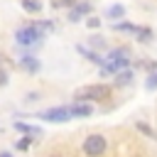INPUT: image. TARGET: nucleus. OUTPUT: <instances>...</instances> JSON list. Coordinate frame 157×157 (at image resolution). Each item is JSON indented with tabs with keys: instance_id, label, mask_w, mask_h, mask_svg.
I'll return each instance as SVG.
<instances>
[{
	"instance_id": "nucleus-18",
	"label": "nucleus",
	"mask_w": 157,
	"mask_h": 157,
	"mask_svg": "<svg viewBox=\"0 0 157 157\" xmlns=\"http://www.w3.org/2000/svg\"><path fill=\"white\" fill-rule=\"evenodd\" d=\"M74 2H76V0H54V5H69V7H71Z\"/></svg>"
},
{
	"instance_id": "nucleus-6",
	"label": "nucleus",
	"mask_w": 157,
	"mask_h": 157,
	"mask_svg": "<svg viewBox=\"0 0 157 157\" xmlns=\"http://www.w3.org/2000/svg\"><path fill=\"white\" fill-rule=\"evenodd\" d=\"M69 113H71V118H88L93 113V105L83 103V101H76L74 105H69Z\"/></svg>"
},
{
	"instance_id": "nucleus-17",
	"label": "nucleus",
	"mask_w": 157,
	"mask_h": 157,
	"mask_svg": "<svg viewBox=\"0 0 157 157\" xmlns=\"http://www.w3.org/2000/svg\"><path fill=\"white\" fill-rule=\"evenodd\" d=\"M29 145H32V137H22V140L17 142V150H27Z\"/></svg>"
},
{
	"instance_id": "nucleus-12",
	"label": "nucleus",
	"mask_w": 157,
	"mask_h": 157,
	"mask_svg": "<svg viewBox=\"0 0 157 157\" xmlns=\"http://www.w3.org/2000/svg\"><path fill=\"white\" fill-rule=\"evenodd\" d=\"M130 81H132V71H118L115 74V83L118 86H128Z\"/></svg>"
},
{
	"instance_id": "nucleus-7",
	"label": "nucleus",
	"mask_w": 157,
	"mask_h": 157,
	"mask_svg": "<svg viewBox=\"0 0 157 157\" xmlns=\"http://www.w3.org/2000/svg\"><path fill=\"white\" fill-rule=\"evenodd\" d=\"M86 12H91V5H88V2H81V5H76V7L69 12V20H71V22H78L81 15H86Z\"/></svg>"
},
{
	"instance_id": "nucleus-8",
	"label": "nucleus",
	"mask_w": 157,
	"mask_h": 157,
	"mask_svg": "<svg viewBox=\"0 0 157 157\" xmlns=\"http://www.w3.org/2000/svg\"><path fill=\"white\" fill-rule=\"evenodd\" d=\"M20 66H22V69H27V71H32V74H34V71H39V61H37L34 56H22V59H20Z\"/></svg>"
},
{
	"instance_id": "nucleus-22",
	"label": "nucleus",
	"mask_w": 157,
	"mask_h": 157,
	"mask_svg": "<svg viewBox=\"0 0 157 157\" xmlns=\"http://www.w3.org/2000/svg\"><path fill=\"white\" fill-rule=\"evenodd\" d=\"M52 157H61V155H52Z\"/></svg>"
},
{
	"instance_id": "nucleus-14",
	"label": "nucleus",
	"mask_w": 157,
	"mask_h": 157,
	"mask_svg": "<svg viewBox=\"0 0 157 157\" xmlns=\"http://www.w3.org/2000/svg\"><path fill=\"white\" fill-rule=\"evenodd\" d=\"M108 17H113V20L125 17V7H123V5H110V7H108Z\"/></svg>"
},
{
	"instance_id": "nucleus-4",
	"label": "nucleus",
	"mask_w": 157,
	"mask_h": 157,
	"mask_svg": "<svg viewBox=\"0 0 157 157\" xmlns=\"http://www.w3.org/2000/svg\"><path fill=\"white\" fill-rule=\"evenodd\" d=\"M105 147H108V142H105V137L98 135V132L88 135V137L83 140V145H81V150H83L86 157H101V155L105 152Z\"/></svg>"
},
{
	"instance_id": "nucleus-5",
	"label": "nucleus",
	"mask_w": 157,
	"mask_h": 157,
	"mask_svg": "<svg viewBox=\"0 0 157 157\" xmlns=\"http://www.w3.org/2000/svg\"><path fill=\"white\" fill-rule=\"evenodd\" d=\"M37 118H42V120H47V123H66V120H71V113H69V105H59V108H47V110H42Z\"/></svg>"
},
{
	"instance_id": "nucleus-16",
	"label": "nucleus",
	"mask_w": 157,
	"mask_h": 157,
	"mask_svg": "<svg viewBox=\"0 0 157 157\" xmlns=\"http://www.w3.org/2000/svg\"><path fill=\"white\" fill-rule=\"evenodd\" d=\"M145 88H147V91H157V71L147 76V81H145Z\"/></svg>"
},
{
	"instance_id": "nucleus-9",
	"label": "nucleus",
	"mask_w": 157,
	"mask_h": 157,
	"mask_svg": "<svg viewBox=\"0 0 157 157\" xmlns=\"http://www.w3.org/2000/svg\"><path fill=\"white\" fill-rule=\"evenodd\" d=\"M113 29H115V32H132V34H137L140 25H132V22H115Z\"/></svg>"
},
{
	"instance_id": "nucleus-1",
	"label": "nucleus",
	"mask_w": 157,
	"mask_h": 157,
	"mask_svg": "<svg viewBox=\"0 0 157 157\" xmlns=\"http://www.w3.org/2000/svg\"><path fill=\"white\" fill-rule=\"evenodd\" d=\"M128 64H130V52H128L125 47L113 49V52H108V56H105L103 74H118V71H123Z\"/></svg>"
},
{
	"instance_id": "nucleus-3",
	"label": "nucleus",
	"mask_w": 157,
	"mask_h": 157,
	"mask_svg": "<svg viewBox=\"0 0 157 157\" xmlns=\"http://www.w3.org/2000/svg\"><path fill=\"white\" fill-rule=\"evenodd\" d=\"M42 37H44V32L39 29V25H27V27H20V29L15 32V39H17V44H22V47H32V44L42 42Z\"/></svg>"
},
{
	"instance_id": "nucleus-11",
	"label": "nucleus",
	"mask_w": 157,
	"mask_h": 157,
	"mask_svg": "<svg viewBox=\"0 0 157 157\" xmlns=\"http://www.w3.org/2000/svg\"><path fill=\"white\" fill-rule=\"evenodd\" d=\"M135 37H137V42H142V44H147V42H152V29H150V27H140Z\"/></svg>"
},
{
	"instance_id": "nucleus-19",
	"label": "nucleus",
	"mask_w": 157,
	"mask_h": 157,
	"mask_svg": "<svg viewBox=\"0 0 157 157\" xmlns=\"http://www.w3.org/2000/svg\"><path fill=\"white\" fill-rule=\"evenodd\" d=\"M98 25H101L98 17H91V20H88V27H98Z\"/></svg>"
},
{
	"instance_id": "nucleus-20",
	"label": "nucleus",
	"mask_w": 157,
	"mask_h": 157,
	"mask_svg": "<svg viewBox=\"0 0 157 157\" xmlns=\"http://www.w3.org/2000/svg\"><path fill=\"white\" fill-rule=\"evenodd\" d=\"M5 81H7V76H5V71H0V86H2Z\"/></svg>"
},
{
	"instance_id": "nucleus-15",
	"label": "nucleus",
	"mask_w": 157,
	"mask_h": 157,
	"mask_svg": "<svg viewBox=\"0 0 157 157\" xmlns=\"http://www.w3.org/2000/svg\"><path fill=\"white\" fill-rule=\"evenodd\" d=\"M137 130H140V132H145L150 140H157V132H155V130H152L147 123H137Z\"/></svg>"
},
{
	"instance_id": "nucleus-2",
	"label": "nucleus",
	"mask_w": 157,
	"mask_h": 157,
	"mask_svg": "<svg viewBox=\"0 0 157 157\" xmlns=\"http://www.w3.org/2000/svg\"><path fill=\"white\" fill-rule=\"evenodd\" d=\"M108 96H110V86H105V83H91V86H81V88L74 91V98L83 101V103H88V101H103Z\"/></svg>"
},
{
	"instance_id": "nucleus-21",
	"label": "nucleus",
	"mask_w": 157,
	"mask_h": 157,
	"mask_svg": "<svg viewBox=\"0 0 157 157\" xmlns=\"http://www.w3.org/2000/svg\"><path fill=\"white\" fill-rule=\"evenodd\" d=\"M0 157H12V152H0Z\"/></svg>"
},
{
	"instance_id": "nucleus-10",
	"label": "nucleus",
	"mask_w": 157,
	"mask_h": 157,
	"mask_svg": "<svg viewBox=\"0 0 157 157\" xmlns=\"http://www.w3.org/2000/svg\"><path fill=\"white\" fill-rule=\"evenodd\" d=\"M15 128H17L20 132H27V135H42V128H37V125H27V123H15Z\"/></svg>"
},
{
	"instance_id": "nucleus-13",
	"label": "nucleus",
	"mask_w": 157,
	"mask_h": 157,
	"mask_svg": "<svg viewBox=\"0 0 157 157\" xmlns=\"http://www.w3.org/2000/svg\"><path fill=\"white\" fill-rule=\"evenodd\" d=\"M22 7H25L27 12H32V15H37V12L42 10V2H39V0H22Z\"/></svg>"
}]
</instances>
